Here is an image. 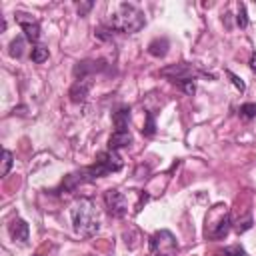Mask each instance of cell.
I'll return each instance as SVG.
<instances>
[{"label":"cell","mask_w":256,"mask_h":256,"mask_svg":"<svg viewBox=\"0 0 256 256\" xmlns=\"http://www.w3.org/2000/svg\"><path fill=\"white\" fill-rule=\"evenodd\" d=\"M122 166H124V162H122L118 150H104V152H98V154H96V162H94L92 166H84V168H80V170H76V172L64 176L62 184H60L54 192H56V194H60V192H72L74 188H78V186H82V184H86V182H94V180H98V178H104V176L110 174V172L122 170Z\"/></svg>","instance_id":"1"},{"label":"cell","mask_w":256,"mask_h":256,"mask_svg":"<svg viewBox=\"0 0 256 256\" xmlns=\"http://www.w3.org/2000/svg\"><path fill=\"white\" fill-rule=\"evenodd\" d=\"M70 216L74 232L82 238H92L100 230V214L90 198H78L70 208Z\"/></svg>","instance_id":"2"},{"label":"cell","mask_w":256,"mask_h":256,"mask_svg":"<svg viewBox=\"0 0 256 256\" xmlns=\"http://www.w3.org/2000/svg\"><path fill=\"white\" fill-rule=\"evenodd\" d=\"M108 28H112L114 32H122V34H136L144 28L146 24V16L144 12L134 6V4H128V2H122L118 4L116 12L104 22Z\"/></svg>","instance_id":"3"},{"label":"cell","mask_w":256,"mask_h":256,"mask_svg":"<svg viewBox=\"0 0 256 256\" xmlns=\"http://www.w3.org/2000/svg\"><path fill=\"white\" fill-rule=\"evenodd\" d=\"M230 230H232V218L228 208L224 204H216L214 208H210V212L206 214V226H204L206 240H222L228 236Z\"/></svg>","instance_id":"4"},{"label":"cell","mask_w":256,"mask_h":256,"mask_svg":"<svg viewBox=\"0 0 256 256\" xmlns=\"http://www.w3.org/2000/svg\"><path fill=\"white\" fill-rule=\"evenodd\" d=\"M160 76L168 78L174 84H182V82H194L198 76V70L188 62H178V64H168L160 68Z\"/></svg>","instance_id":"5"},{"label":"cell","mask_w":256,"mask_h":256,"mask_svg":"<svg viewBox=\"0 0 256 256\" xmlns=\"http://www.w3.org/2000/svg\"><path fill=\"white\" fill-rule=\"evenodd\" d=\"M148 248H150V252L156 254V256H158V254L166 256V252H172V250L178 248V242H176V238H174L172 232H168V230H158V232H154V234L148 238Z\"/></svg>","instance_id":"6"},{"label":"cell","mask_w":256,"mask_h":256,"mask_svg":"<svg viewBox=\"0 0 256 256\" xmlns=\"http://www.w3.org/2000/svg\"><path fill=\"white\" fill-rule=\"evenodd\" d=\"M104 204H106V210L112 218H124L128 212L126 196L116 188H110L104 192Z\"/></svg>","instance_id":"7"},{"label":"cell","mask_w":256,"mask_h":256,"mask_svg":"<svg viewBox=\"0 0 256 256\" xmlns=\"http://www.w3.org/2000/svg\"><path fill=\"white\" fill-rule=\"evenodd\" d=\"M14 18H16V22H18L20 30L24 32L26 40H30V42L36 44V42L40 40V24H38V20L32 18L30 14H26V12H16Z\"/></svg>","instance_id":"8"},{"label":"cell","mask_w":256,"mask_h":256,"mask_svg":"<svg viewBox=\"0 0 256 256\" xmlns=\"http://www.w3.org/2000/svg\"><path fill=\"white\" fill-rule=\"evenodd\" d=\"M106 68L104 60H82L74 66V78L76 80H86L96 72H102Z\"/></svg>","instance_id":"9"},{"label":"cell","mask_w":256,"mask_h":256,"mask_svg":"<svg viewBox=\"0 0 256 256\" xmlns=\"http://www.w3.org/2000/svg\"><path fill=\"white\" fill-rule=\"evenodd\" d=\"M8 232H10V236H12L14 242L26 244L28 238H30V226H28V222L22 220V218H14V220L10 222V226H8Z\"/></svg>","instance_id":"10"},{"label":"cell","mask_w":256,"mask_h":256,"mask_svg":"<svg viewBox=\"0 0 256 256\" xmlns=\"http://www.w3.org/2000/svg\"><path fill=\"white\" fill-rule=\"evenodd\" d=\"M90 86H92L90 78H86V80H76V82L72 84L70 92H68L70 100H72V102H76V104L84 102V100H86V96H88V92H90Z\"/></svg>","instance_id":"11"},{"label":"cell","mask_w":256,"mask_h":256,"mask_svg":"<svg viewBox=\"0 0 256 256\" xmlns=\"http://www.w3.org/2000/svg\"><path fill=\"white\" fill-rule=\"evenodd\" d=\"M112 124H114V132H130V108L122 106L112 114Z\"/></svg>","instance_id":"12"},{"label":"cell","mask_w":256,"mask_h":256,"mask_svg":"<svg viewBox=\"0 0 256 256\" xmlns=\"http://www.w3.org/2000/svg\"><path fill=\"white\" fill-rule=\"evenodd\" d=\"M132 144V134L130 132H112V136L108 138V150H118Z\"/></svg>","instance_id":"13"},{"label":"cell","mask_w":256,"mask_h":256,"mask_svg":"<svg viewBox=\"0 0 256 256\" xmlns=\"http://www.w3.org/2000/svg\"><path fill=\"white\" fill-rule=\"evenodd\" d=\"M168 46H170L168 38H154V40L148 44V54H152V56H156V58H162V56H166Z\"/></svg>","instance_id":"14"},{"label":"cell","mask_w":256,"mask_h":256,"mask_svg":"<svg viewBox=\"0 0 256 256\" xmlns=\"http://www.w3.org/2000/svg\"><path fill=\"white\" fill-rule=\"evenodd\" d=\"M24 46H26V36H16V38L10 42V46H8V54H10L12 58H22Z\"/></svg>","instance_id":"15"},{"label":"cell","mask_w":256,"mask_h":256,"mask_svg":"<svg viewBox=\"0 0 256 256\" xmlns=\"http://www.w3.org/2000/svg\"><path fill=\"white\" fill-rule=\"evenodd\" d=\"M48 56H50V52H48V48H46V46H42V44H34V48H32V52H30L32 62L42 64L44 60H48Z\"/></svg>","instance_id":"16"},{"label":"cell","mask_w":256,"mask_h":256,"mask_svg":"<svg viewBox=\"0 0 256 256\" xmlns=\"http://www.w3.org/2000/svg\"><path fill=\"white\" fill-rule=\"evenodd\" d=\"M238 114H240L242 120H252V118H256V104H254V102L242 104V106L238 108Z\"/></svg>","instance_id":"17"},{"label":"cell","mask_w":256,"mask_h":256,"mask_svg":"<svg viewBox=\"0 0 256 256\" xmlns=\"http://www.w3.org/2000/svg\"><path fill=\"white\" fill-rule=\"evenodd\" d=\"M142 134H144V136H154V134H156L154 112H146V122H144V126H142Z\"/></svg>","instance_id":"18"},{"label":"cell","mask_w":256,"mask_h":256,"mask_svg":"<svg viewBox=\"0 0 256 256\" xmlns=\"http://www.w3.org/2000/svg\"><path fill=\"white\" fill-rule=\"evenodd\" d=\"M12 164H14V154H12L10 150H4V152H2V172H0V174H2V176H8Z\"/></svg>","instance_id":"19"},{"label":"cell","mask_w":256,"mask_h":256,"mask_svg":"<svg viewBox=\"0 0 256 256\" xmlns=\"http://www.w3.org/2000/svg\"><path fill=\"white\" fill-rule=\"evenodd\" d=\"M222 256H246V250L240 244H232L222 250Z\"/></svg>","instance_id":"20"},{"label":"cell","mask_w":256,"mask_h":256,"mask_svg":"<svg viewBox=\"0 0 256 256\" xmlns=\"http://www.w3.org/2000/svg\"><path fill=\"white\" fill-rule=\"evenodd\" d=\"M236 22H238V26H240V28H246V26H248V16H246V6H244V4H240V6H238Z\"/></svg>","instance_id":"21"},{"label":"cell","mask_w":256,"mask_h":256,"mask_svg":"<svg viewBox=\"0 0 256 256\" xmlns=\"http://www.w3.org/2000/svg\"><path fill=\"white\" fill-rule=\"evenodd\" d=\"M226 74L230 76V80H232V84H234V86H236V88H238L240 92H244V90H246V84H244V82L240 80V76H236V74H234L232 70H226Z\"/></svg>","instance_id":"22"},{"label":"cell","mask_w":256,"mask_h":256,"mask_svg":"<svg viewBox=\"0 0 256 256\" xmlns=\"http://www.w3.org/2000/svg\"><path fill=\"white\" fill-rule=\"evenodd\" d=\"M178 86H180L188 96H192V94L196 92V84H194V82H182V84H178Z\"/></svg>","instance_id":"23"},{"label":"cell","mask_w":256,"mask_h":256,"mask_svg":"<svg viewBox=\"0 0 256 256\" xmlns=\"http://www.w3.org/2000/svg\"><path fill=\"white\" fill-rule=\"evenodd\" d=\"M92 6H94V2H80V4H76V8H78L80 16H86V12H88Z\"/></svg>","instance_id":"24"},{"label":"cell","mask_w":256,"mask_h":256,"mask_svg":"<svg viewBox=\"0 0 256 256\" xmlns=\"http://www.w3.org/2000/svg\"><path fill=\"white\" fill-rule=\"evenodd\" d=\"M250 68H252V72H256V54L250 56Z\"/></svg>","instance_id":"25"},{"label":"cell","mask_w":256,"mask_h":256,"mask_svg":"<svg viewBox=\"0 0 256 256\" xmlns=\"http://www.w3.org/2000/svg\"><path fill=\"white\" fill-rule=\"evenodd\" d=\"M158 256H162V254H158Z\"/></svg>","instance_id":"26"},{"label":"cell","mask_w":256,"mask_h":256,"mask_svg":"<svg viewBox=\"0 0 256 256\" xmlns=\"http://www.w3.org/2000/svg\"><path fill=\"white\" fill-rule=\"evenodd\" d=\"M36 256H38V254H36Z\"/></svg>","instance_id":"27"}]
</instances>
